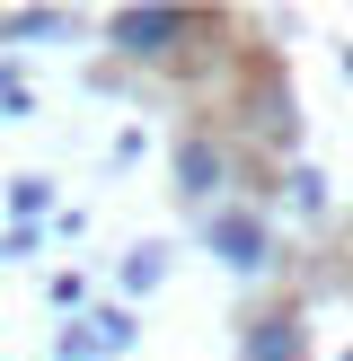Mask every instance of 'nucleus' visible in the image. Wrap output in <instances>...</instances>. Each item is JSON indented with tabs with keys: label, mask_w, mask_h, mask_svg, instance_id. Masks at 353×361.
Masks as SVG:
<instances>
[{
	"label": "nucleus",
	"mask_w": 353,
	"mask_h": 361,
	"mask_svg": "<svg viewBox=\"0 0 353 361\" xmlns=\"http://www.w3.org/2000/svg\"><path fill=\"white\" fill-rule=\"evenodd\" d=\"M35 247H44V229H35V221H9V229H0V264L35 256Z\"/></svg>",
	"instance_id": "nucleus-12"
},
{
	"label": "nucleus",
	"mask_w": 353,
	"mask_h": 361,
	"mask_svg": "<svg viewBox=\"0 0 353 361\" xmlns=\"http://www.w3.org/2000/svg\"><path fill=\"white\" fill-rule=\"evenodd\" d=\"M239 361H309V309L300 300H265L239 317Z\"/></svg>",
	"instance_id": "nucleus-5"
},
{
	"label": "nucleus",
	"mask_w": 353,
	"mask_h": 361,
	"mask_svg": "<svg viewBox=\"0 0 353 361\" xmlns=\"http://www.w3.org/2000/svg\"><path fill=\"white\" fill-rule=\"evenodd\" d=\"M168 176H176V203L203 221V212H221V203L247 194V150L221 133V123H186L176 150H168Z\"/></svg>",
	"instance_id": "nucleus-3"
},
{
	"label": "nucleus",
	"mask_w": 353,
	"mask_h": 361,
	"mask_svg": "<svg viewBox=\"0 0 353 361\" xmlns=\"http://www.w3.org/2000/svg\"><path fill=\"white\" fill-rule=\"evenodd\" d=\"M221 133L239 141L247 159H292L300 150V97H292V80H282V62H239L229 71V115H221Z\"/></svg>",
	"instance_id": "nucleus-2"
},
{
	"label": "nucleus",
	"mask_w": 353,
	"mask_h": 361,
	"mask_svg": "<svg viewBox=\"0 0 353 361\" xmlns=\"http://www.w3.org/2000/svg\"><path fill=\"white\" fill-rule=\"evenodd\" d=\"M345 80H353V44H345Z\"/></svg>",
	"instance_id": "nucleus-14"
},
{
	"label": "nucleus",
	"mask_w": 353,
	"mask_h": 361,
	"mask_svg": "<svg viewBox=\"0 0 353 361\" xmlns=\"http://www.w3.org/2000/svg\"><path fill=\"white\" fill-rule=\"evenodd\" d=\"M44 300H53L62 317H80V309H88V274H53V282H44Z\"/></svg>",
	"instance_id": "nucleus-11"
},
{
	"label": "nucleus",
	"mask_w": 353,
	"mask_h": 361,
	"mask_svg": "<svg viewBox=\"0 0 353 361\" xmlns=\"http://www.w3.org/2000/svg\"><path fill=\"white\" fill-rule=\"evenodd\" d=\"M27 106H35V88H27V71H9V62H0V115H27Z\"/></svg>",
	"instance_id": "nucleus-13"
},
{
	"label": "nucleus",
	"mask_w": 353,
	"mask_h": 361,
	"mask_svg": "<svg viewBox=\"0 0 353 361\" xmlns=\"http://www.w3.org/2000/svg\"><path fill=\"white\" fill-rule=\"evenodd\" d=\"M345 300H353V264H345Z\"/></svg>",
	"instance_id": "nucleus-15"
},
{
	"label": "nucleus",
	"mask_w": 353,
	"mask_h": 361,
	"mask_svg": "<svg viewBox=\"0 0 353 361\" xmlns=\"http://www.w3.org/2000/svg\"><path fill=\"white\" fill-rule=\"evenodd\" d=\"M53 212V176H9V221H44Z\"/></svg>",
	"instance_id": "nucleus-10"
},
{
	"label": "nucleus",
	"mask_w": 353,
	"mask_h": 361,
	"mask_svg": "<svg viewBox=\"0 0 353 361\" xmlns=\"http://www.w3.org/2000/svg\"><path fill=\"white\" fill-rule=\"evenodd\" d=\"M124 300H141V291H159V282H168V238H141L133 256H124Z\"/></svg>",
	"instance_id": "nucleus-7"
},
{
	"label": "nucleus",
	"mask_w": 353,
	"mask_h": 361,
	"mask_svg": "<svg viewBox=\"0 0 353 361\" xmlns=\"http://www.w3.org/2000/svg\"><path fill=\"white\" fill-rule=\"evenodd\" d=\"M282 203H292L300 221H327V176H318L309 159H292V168H282Z\"/></svg>",
	"instance_id": "nucleus-8"
},
{
	"label": "nucleus",
	"mask_w": 353,
	"mask_h": 361,
	"mask_svg": "<svg viewBox=\"0 0 353 361\" xmlns=\"http://www.w3.org/2000/svg\"><path fill=\"white\" fill-rule=\"evenodd\" d=\"M106 53L133 71H194L221 53V18L203 9H115L106 18Z\"/></svg>",
	"instance_id": "nucleus-1"
},
{
	"label": "nucleus",
	"mask_w": 353,
	"mask_h": 361,
	"mask_svg": "<svg viewBox=\"0 0 353 361\" xmlns=\"http://www.w3.org/2000/svg\"><path fill=\"white\" fill-rule=\"evenodd\" d=\"M203 247L221 256V274H239V282H265V274H274V256H282V238H274V221H265L256 194L203 212Z\"/></svg>",
	"instance_id": "nucleus-4"
},
{
	"label": "nucleus",
	"mask_w": 353,
	"mask_h": 361,
	"mask_svg": "<svg viewBox=\"0 0 353 361\" xmlns=\"http://www.w3.org/2000/svg\"><path fill=\"white\" fill-rule=\"evenodd\" d=\"M345 361H353V344H345Z\"/></svg>",
	"instance_id": "nucleus-16"
},
{
	"label": "nucleus",
	"mask_w": 353,
	"mask_h": 361,
	"mask_svg": "<svg viewBox=\"0 0 353 361\" xmlns=\"http://www.w3.org/2000/svg\"><path fill=\"white\" fill-rule=\"evenodd\" d=\"M18 35H80V18L71 9H0V44H18Z\"/></svg>",
	"instance_id": "nucleus-9"
},
{
	"label": "nucleus",
	"mask_w": 353,
	"mask_h": 361,
	"mask_svg": "<svg viewBox=\"0 0 353 361\" xmlns=\"http://www.w3.org/2000/svg\"><path fill=\"white\" fill-rule=\"evenodd\" d=\"M133 344H141V317L133 309H88V317H71V326L53 335V361H115Z\"/></svg>",
	"instance_id": "nucleus-6"
}]
</instances>
